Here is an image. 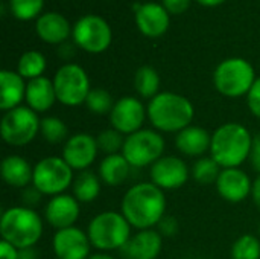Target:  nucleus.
<instances>
[{
  "instance_id": "1",
  "label": "nucleus",
  "mask_w": 260,
  "mask_h": 259,
  "mask_svg": "<svg viewBox=\"0 0 260 259\" xmlns=\"http://www.w3.org/2000/svg\"><path fill=\"white\" fill-rule=\"evenodd\" d=\"M122 215L137 231L155 227L166 215V197L154 183H137L122 198Z\"/></svg>"
},
{
  "instance_id": "2",
  "label": "nucleus",
  "mask_w": 260,
  "mask_h": 259,
  "mask_svg": "<svg viewBox=\"0 0 260 259\" xmlns=\"http://www.w3.org/2000/svg\"><path fill=\"white\" fill-rule=\"evenodd\" d=\"M253 136L239 122H227L212 134L210 156L222 168H239L250 159Z\"/></svg>"
},
{
  "instance_id": "3",
  "label": "nucleus",
  "mask_w": 260,
  "mask_h": 259,
  "mask_svg": "<svg viewBox=\"0 0 260 259\" xmlns=\"http://www.w3.org/2000/svg\"><path fill=\"white\" fill-rule=\"evenodd\" d=\"M148 119L157 131L180 133L192 125L195 110L192 102L178 93L163 92L148 104Z\"/></svg>"
},
{
  "instance_id": "4",
  "label": "nucleus",
  "mask_w": 260,
  "mask_h": 259,
  "mask_svg": "<svg viewBox=\"0 0 260 259\" xmlns=\"http://www.w3.org/2000/svg\"><path fill=\"white\" fill-rule=\"evenodd\" d=\"M2 240L14 247H34L43 235V220L30 208L15 206L3 211L0 220Z\"/></svg>"
},
{
  "instance_id": "5",
  "label": "nucleus",
  "mask_w": 260,
  "mask_h": 259,
  "mask_svg": "<svg viewBox=\"0 0 260 259\" xmlns=\"http://www.w3.org/2000/svg\"><path fill=\"white\" fill-rule=\"evenodd\" d=\"M131 229V224L126 221L122 212L107 211L91 218L87 235L93 247L102 252H111L119 249L122 250L126 246L133 237Z\"/></svg>"
},
{
  "instance_id": "6",
  "label": "nucleus",
  "mask_w": 260,
  "mask_h": 259,
  "mask_svg": "<svg viewBox=\"0 0 260 259\" xmlns=\"http://www.w3.org/2000/svg\"><path fill=\"white\" fill-rule=\"evenodd\" d=\"M213 82L221 95L227 98H241L248 95L256 82L254 69L242 58H230L216 67Z\"/></svg>"
},
{
  "instance_id": "7",
  "label": "nucleus",
  "mask_w": 260,
  "mask_h": 259,
  "mask_svg": "<svg viewBox=\"0 0 260 259\" xmlns=\"http://www.w3.org/2000/svg\"><path fill=\"white\" fill-rule=\"evenodd\" d=\"M165 153V139L163 136L149 128H142L125 139L122 150L123 157L128 160L131 168H145L152 166Z\"/></svg>"
},
{
  "instance_id": "8",
  "label": "nucleus",
  "mask_w": 260,
  "mask_h": 259,
  "mask_svg": "<svg viewBox=\"0 0 260 259\" xmlns=\"http://www.w3.org/2000/svg\"><path fill=\"white\" fill-rule=\"evenodd\" d=\"M73 169L62 157L49 156L41 159L34 166L32 186L43 195L55 197L64 194V191L73 185Z\"/></svg>"
},
{
  "instance_id": "9",
  "label": "nucleus",
  "mask_w": 260,
  "mask_h": 259,
  "mask_svg": "<svg viewBox=\"0 0 260 259\" xmlns=\"http://www.w3.org/2000/svg\"><path fill=\"white\" fill-rule=\"evenodd\" d=\"M41 119L27 105H20L6 111L2 118V139L11 147H24L30 143L40 133Z\"/></svg>"
},
{
  "instance_id": "10",
  "label": "nucleus",
  "mask_w": 260,
  "mask_h": 259,
  "mask_svg": "<svg viewBox=\"0 0 260 259\" xmlns=\"http://www.w3.org/2000/svg\"><path fill=\"white\" fill-rule=\"evenodd\" d=\"M56 99L67 107H78L87 101L90 81L85 70L78 64L62 66L53 78Z\"/></svg>"
},
{
  "instance_id": "11",
  "label": "nucleus",
  "mask_w": 260,
  "mask_h": 259,
  "mask_svg": "<svg viewBox=\"0 0 260 259\" xmlns=\"http://www.w3.org/2000/svg\"><path fill=\"white\" fill-rule=\"evenodd\" d=\"M73 38L81 49L90 53H99L110 46L111 29L102 17L85 15L75 24Z\"/></svg>"
},
{
  "instance_id": "12",
  "label": "nucleus",
  "mask_w": 260,
  "mask_h": 259,
  "mask_svg": "<svg viewBox=\"0 0 260 259\" xmlns=\"http://www.w3.org/2000/svg\"><path fill=\"white\" fill-rule=\"evenodd\" d=\"M146 118L148 111L140 99L134 96H123L116 101L110 113V124L123 136H129L143 128Z\"/></svg>"
},
{
  "instance_id": "13",
  "label": "nucleus",
  "mask_w": 260,
  "mask_h": 259,
  "mask_svg": "<svg viewBox=\"0 0 260 259\" xmlns=\"http://www.w3.org/2000/svg\"><path fill=\"white\" fill-rule=\"evenodd\" d=\"M98 139L88 133H76L67 139L62 148V159L73 171L88 169L98 157Z\"/></svg>"
},
{
  "instance_id": "14",
  "label": "nucleus",
  "mask_w": 260,
  "mask_h": 259,
  "mask_svg": "<svg viewBox=\"0 0 260 259\" xmlns=\"http://www.w3.org/2000/svg\"><path fill=\"white\" fill-rule=\"evenodd\" d=\"M189 168L184 160L175 156H163L151 166V183L163 191L180 189L189 179Z\"/></svg>"
},
{
  "instance_id": "15",
  "label": "nucleus",
  "mask_w": 260,
  "mask_h": 259,
  "mask_svg": "<svg viewBox=\"0 0 260 259\" xmlns=\"http://www.w3.org/2000/svg\"><path fill=\"white\" fill-rule=\"evenodd\" d=\"M53 253L58 259H88L90 258V238L88 235L73 226L56 231L52 240Z\"/></svg>"
},
{
  "instance_id": "16",
  "label": "nucleus",
  "mask_w": 260,
  "mask_h": 259,
  "mask_svg": "<svg viewBox=\"0 0 260 259\" xmlns=\"http://www.w3.org/2000/svg\"><path fill=\"white\" fill-rule=\"evenodd\" d=\"M79 202L69 194H59L49 200L44 208L46 221L56 231L73 227L79 218Z\"/></svg>"
},
{
  "instance_id": "17",
  "label": "nucleus",
  "mask_w": 260,
  "mask_h": 259,
  "mask_svg": "<svg viewBox=\"0 0 260 259\" xmlns=\"http://www.w3.org/2000/svg\"><path fill=\"white\" fill-rule=\"evenodd\" d=\"M218 194L229 203H241L248 195H251L253 182L239 168L222 169L216 180Z\"/></svg>"
},
{
  "instance_id": "18",
  "label": "nucleus",
  "mask_w": 260,
  "mask_h": 259,
  "mask_svg": "<svg viewBox=\"0 0 260 259\" xmlns=\"http://www.w3.org/2000/svg\"><path fill=\"white\" fill-rule=\"evenodd\" d=\"M136 21L146 37H160L169 27V12L158 3L136 5Z\"/></svg>"
},
{
  "instance_id": "19",
  "label": "nucleus",
  "mask_w": 260,
  "mask_h": 259,
  "mask_svg": "<svg viewBox=\"0 0 260 259\" xmlns=\"http://www.w3.org/2000/svg\"><path fill=\"white\" fill-rule=\"evenodd\" d=\"M161 247L163 237L158 231L146 229L133 235L122 252L126 259H157L161 253Z\"/></svg>"
},
{
  "instance_id": "20",
  "label": "nucleus",
  "mask_w": 260,
  "mask_h": 259,
  "mask_svg": "<svg viewBox=\"0 0 260 259\" xmlns=\"http://www.w3.org/2000/svg\"><path fill=\"white\" fill-rule=\"evenodd\" d=\"M212 134L198 125H189L175 136V147L178 151L189 157H204L210 151Z\"/></svg>"
},
{
  "instance_id": "21",
  "label": "nucleus",
  "mask_w": 260,
  "mask_h": 259,
  "mask_svg": "<svg viewBox=\"0 0 260 259\" xmlns=\"http://www.w3.org/2000/svg\"><path fill=\"white\" fill-rule=\"evenodd\" d=\"M26 102L27 107L32 108L35 113H44L55 104L56 93L53 81L49 78L40 76L35 79H30L26 85Z\"/></svg>"
},
{
  "instance_id": "22",
  "label": "nucleus",
  "mask_w": 260,
  "mask_h": 259,
  "mask_svg": "<svg viewBox=\"0 0 260 259\" xmlns=\"http://www.w3.org/2000/svg\"><path fill=\"white\" fill-rule=\"evenodd\" d=\"M0 174L6 185H9L12 188L24 189L32 183L34 168L29 165V162L24 157L11 154L2 160Z\"/></svg>"
},
{
  "instance_id": "23",
  "label": "nucleus",
  "mask_w": 260,
  "mask_h": 259,
  "mask_svg": "<svg viewBox=\"0 0 260 259\" xmlns=\"http://www.w3.org/2000/svg\"><path fill=\"white\" fill-rule=\"evenodd\" d=\"M24 78L20 73L11 70H2L0 73V108L3 111H9L12 108L20 107V102L26 98V85Z\"/></svg>"
},
{
  "instance_id": "24",
  "label": "nucleus",
  "mask_w": 260,
  "mask_h": 259,
  "mask_svg": "<svg viewBox=\"0 0 260 259\" xmlns=\"http://www.w3.org/2000/svg\"><path fill=\"white\" fill-rule=\"evenodd\" d=\"M37 34L46 43L58 44L70 35V24L61 14L47 12L37 20Z\"/></svg>"
},
{
  "instance_id": "25",
  "label": "nucleus",
  "mask_w": 260,
  "mask_h": 259,
  "mask_svg": "<svg viewBox=\"0 0 260 259\" xmlns=\"http://www.w3.org/2000/svg\"><path fill=\"white\" fill-rule=\"evenodd\" d=\"M129 171H131V165L128 163V160L123 157L122 153L105 156L99 163L101 182L113 188L126 182V179L129 177Z\"/></svg>"
},
{
  "instance_id": "26",
  "label": "nucleus",
  "mask_w": 260,
  "mask_h": 259,
  "mask_svg": "<svg viewBox=\"0 0 260 259\" xmlns=\"http://www.w3.org/2000/svg\"><path fill=\"white\" fill-rule=\"evenodd\" d=\"M101 179L93 171H81L73 180V197L79 203H91L99 197Z\"/></svg>"
},
{
  "instance_id": "27",
  "label": "nucleus",
  "mask_w": 260,
  "mask_h": 259,
  "mask_svg": "<svg viewBox=\"0 0 260 259\" xmlns=\"http://www.w3.org/2000/svg\"><path fill=\"white\" fill-rule=\"evenodd\" d=\"M134 87L137 93L145 99H152L158 95L160 76L157 70L151 66H142L134 75Z\"/></svg>"
},
{
  "instance_id": "28",
  "label": "nucleus",
  "mask_w": 260,
  "mask_h": 259,
  "mask_svg": "<svg viewBox=\"0 0 260 259\" xmlns=\"http://www.w3.org/2000/svg\"><path fill=\"white\" fill-rule=\"evenodd\" d=\"M221 166L216 163V160L212 156L207 157H200L193 166H192V177L197 183L200 185H212L216 183L219 174H221Z\"/></svg>"
},
{
  "instance_id": "29",
  "label": "nucleus",
  "mask_w": 260,
  "mask_h": 259,
  "mask_svg": "<svg viewBox=\"0 0 260 259\" xmlns=\"http://www.w3.org/2000/svg\"><path fill=\"white\" fill-rule=\"evenodd\" d=\"M40 134L41 137L49 142V143H61V142H67V136H69V128L66 125V122L56 116H47L41 119L40 124Z\"/></svg>"
},
{
  "instance_id": "30",
  "label": "nucleus",
  "mask_w": 260,
  "mask_h": 259,
  "mask_svg": "<svg viewBox=\"0 0 260 259\" xmlns=\"http://www.w3.org/2000/svg\"><path fill=\"white\" fill-rule=\"evenodd\" d=\"M44 69H46V58L37 50L26 52L18 60V73L23 78H27L29 81L40 78Z\"/></svg>"
},
{
  "instance_id": "31",
  "label": "nucleus",
  "mask_w": 260,
  "mask_h": 259,
  "mask_svg": "<svg viewBox=\"0 0 260 259\" xmlns=\"http://www.w3.org/2000/svg\"><path fill=\"white\" fill-rule=\"evenodd\" d=\"M232 259H260V241L254 235H242L232 246Z\"/></svg>"
},
{
  "instance_id": "32",
  "label": "nucleus",
  "mask_w": 260,
  "mask_h": 259,
  "mask_svg": "<svg viewBox=\"0 0 260 259\" xmlns=\"http://www.w3.org/2000/svg\"><path fill=\"white\" fill-rule=\"evenodd\" d=\"M114 104L116 102L113 101V96L105 89H91L87 96V101H85L87 108L93 114H99V116L110 114Z\"/></svg>"
},
{
  "instance_id": "33",
  "label": "nucleus",
  "mask_w": 260,
  "mask_h": 259,
  "mask_svg": "<svg viewBox=\"0 0 260 259\" xmlns=\"http://www.w3.org/2000/svg\"><path fill=\"white\" fill-rule=\"evenodd\" d=\"M96 139H98L99 150L104 151L107 156H111V154H120L122 153L126 137L120 131H117L111 127V128L101 131Z\"/></svg>"
},
{
  "instance_id": "34",
  "label": "nucleus",
  "mask_w": 260,
  "mask_h": 259,
  "mask_svg": "<svg viewBox=\"0 0 260 259\" xmlns=\"http://www.w3.org/2000/svg\"><path fill=\"white\" fill-rule=\"evenodd\" d=\"M9 6L18 20H30L41 11L43 0H11Z\"/></svg>"
},
{
  "instance_id": "35",
  "label": "nucleus",
  "mask_w": 260,
  "mask_h": 259,
  "mask_svg": "<svg viewBox=\"0 0 260 259\" xmlns=\"http://www.w3.org/2000/svg\"><path fill=\"white\" fill-rule=\"evenodd\" d=\"M157 231L161 237H175L180 231V224H178V220L175 217H169V215H165L161 218V221L157 224Z\"/></svg>"
},
{
  "instance_id": "36",
  "label": "nucleus",
  "mask_w": 260,
  "mask_h": 259,
  "mask_svg": "<svg viewBox=\"0 0 260 259\" xmlns=\"http://www.w3.org/2000/svg\"><path fill=\"white\" fill-rule=\"evenodd\" d=\"M247 102H248L250 111L260 119V78L256 79L250 93L247 95Z\"/></svg>"
},
{
  "instance_id": "37",
  "label": "nucleus",
  "mask_w": 260,
  "mask_h": 259,
  "mask_svg": "<svg viewBox=\"0 0 260 259\" xmlns=\"http://www.w3.org/2000/svg\"><path fill=\"white\" fill-rule=\"evenodd\" d=\"M41 197H43V194L37 189V188H34V186H27V188H24L23 189V194H21V202H23V205L26 206V208H34V206H37L40 202H41Z\"/></svg>"
},
{
  "instance_id": "38",
  "label": "nucleus",
  "mask_w": 260,
  "mask_h": 259,
  "mask_svg": "<svg viewBox=\"0 0 260 259\" xmlns=\"http://www.w3.org/2000/svg\"><path fill=\"white\" fill-rule=\"evenodd\" d=\"M250 163L253 166V169H256L260 174V133L253 136V145H251V151H250Z\"/></svg>"
},
{
  "instance_id": "39",
  "label": "nucleus",
  "mask_w": 260,
  "mask_h": 259,
  "mask_svg": "<svg viewBox=\"0 0 260 259\" xmlns=\"http://www.w3.org/2000/svg\"><path fill=\"white\" fill-rule=\"evenodd\" d=\"M190 5V0H163V6L171 14H181Z\"/></svg>"
},
{
  "instance_id": "40",
  "label": "nucleus",
  "mask_w": 260,
  "mask_h": 259,
  "mask_svg": "<svg viewBox=\"0 0 260 259\" xmlns=\"http://www.w3.org/2000/svg\"><path fill=\"white\" fill-rule=\"evenodd\" d=\"M0 259H18V249L6 241H0Z\"/></svg>"
},
{
  "instance_id": "41",
  "label": "nucleus",
  "mask_w": 260,
  "mask_h": 259,
  "mask_svg": "<svg viewBox=\"0 0 260 259\" xmlns=\"http://www.w3.org/2000/svg\"><path fill=\"white\" fill-rule=\"evenodd\" d=\"M251 198L253 203L260 209V174L256 177V180L253 182V188H251Z\"/></svg>"
},
{
  "instance_id": "42",
  "label": "nucleus",
  "mask_w": 260,
  "mask_h": 259,
  "mask_svg": "<svg viewBox=\"0 0 260 259\" xmlns=\"http://www.w3.org/2000/svg\"><path fill=\"white\" fill-rule=\"evenodd\" d=\"M18 259H38V253L35 252L34 247L20 249L18 250Z\"/></svg>"
},
{
  "instance_id": "43",
  "label": "nucleus",
  "mask_w": 260,
  "mask_h": 259,
  "mask_svg": "<svg viewBox=\"0 0 260 259\" xmlns=\"http://www.w3.org/2000/svg\"><path fill=\"white\" fill-rule=\"evenodd\" d=\"M197 2H200L204 6H216V5H221L225 0H197Z\"/></svg>"
},
{
  "instance_id": "44",
  "label": "nucleus",
  "mask_w": 260,
  "mask_h": 259,
  "mask_svg": "<svg viewBox=\"0 0 260 259\" xmlns=\"http://www.w3.org/2000/svg\"><path fill=\"white\" fill-rule=\"evenodd\" d=\"M88 259H114L113 256L107 255V253H96V255H91Z\"/></svg>"
},
{
  "instance_id": "45",
  "label": "nucleus",
  "mask_w": 260,
  "mask_h": 259,
  "mask_svg": "<svg viewBox=\"0 0 260 259\" xmlns=\"http://www.w3.org/2000/svg\"><path fill=\"white\" fill-rule=\"evenodd\" d=\"M259 234H260V224H259Z\"/></svg>"
}]
</instances>
